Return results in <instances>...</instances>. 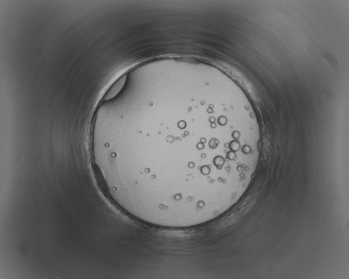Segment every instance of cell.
Wrapping results in <instances>:
<instances>
[{
    "label": "cell",
    "instance_id": "6da1fadb",
    "mask_svg": "<svg viewBox=\"0 0 349 279\" xmlns=\"http://www.w3.org/2000/svg\"><path fill=\"white\" fill-rule=\"evenodd\" d=\"M127 79V75L124 74L113 83L103 97L105 102L110 101L115 98L123 90Z\"/></svg>",
    "mask_w": 349,
    "mask_h": 279
}]
</instances>
